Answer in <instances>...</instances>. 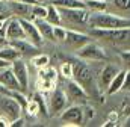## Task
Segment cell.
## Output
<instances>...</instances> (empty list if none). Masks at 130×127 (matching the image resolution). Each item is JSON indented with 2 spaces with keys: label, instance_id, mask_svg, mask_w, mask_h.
<instances>
[{
  "label": "cell",
  "instance_id": "obj_1",
  "mask_svg": "<svg viewBox=\"0 0 130 127\" xmlns=\"http://www.w3.org/2000/svg\"><path fill=\"white\" fill-rule=\"evenodd\" d=\"M88 24L91 29H121V27H130V18L107 11L89 12Z\"/></svg>",
  "mask_w": 130,
  "mask_h": 127
},
{
  "label": "cell",
  "instance_id": "obj_2",
  "mask_svg": "<svg viewBox=\"0 0 130 127\" xmlns=\"http://www.w3.org/2000/svg\"><path fill=\"white\" fill-rule=\"evenodd\" d=\"M73 79L89 94V97H95L98 94L94 71L83 62H73Z\"/></svg>",
  "mask_w": 130,
  "mask_h": 127
},
{
  "label": "cell",
  "instance_id": "obj_3",
  "mask_svg": "<svg viewBox=\"0 0 130 127\" xmlns=\"http://www.w3.org/2000/svg\"><path fill=\"white\" fill-rule=\"evenodd\" d=\"M92 36H97L100 39H104L112 44H129L130 42V27L121 29H92Z\"/></svg>",
  "mask_w": 130,
  "mask_h": 127
},
{
  "label": "cell",
  "instance_id": "obj_4",
  "mask_svg": "<svg viewBox=\"0 0 130 127\" xmlns=\"http://www.w3.org/2000/svg\"><path fill=\"white\" fill-rule=\"evenodd\" d=\"M56 83H58V71L47 65L44 68H39L38 70V76H36V88L39 92L42 94H47L50 91H53L56 88Z\"/></svg>",
  "mask_w": 130,
  "mask_h": 127
},
{
  "label": "cell",
  "instance_id": "obj_5",
  "mask_svg": "<svg viewBox=\"0 0 130 127\" xmlns=\"http://www.w3.org/2000/svg\"><path fill=\"white\" fill-rule=\"evenodd\" d=\"M21 112L23 109L14 97L0 94V117H5L11 123L18 117H21Z\"/></svg>",
  "mask_w": 130,
  "mask_h": 127
},
{
  "label": "cell",
  "instance_id": "obj_6",
  "mask_svg": "<svg viewBox=\"0 0 130 127\" xmlns=\"http://www.w3.org/2000/svg\"><path fill=\"white\" fill-rule=\"evenodd\" d=\"M76 56L83 61H106L107 59L106 50L92 41L86 42L79 50H76Z\"/></svg>",
  "mask_w": 130,
  "mask_h": 127
},
{
  "label": "cell",
  "instance_id": "obj_7",
  "mask_svg": "<svg viewBox=\"0 0 130 127\" xmlns=\"http://www.w3.org/2000/svg\"><path fill=\"white\" fill-rule=\"evenodd\" d=\"M65 94H67V98L68 101H71V104H88L89 101V94L74 80V79H68L67 82V88H65Z\"/></svg>",
  "mask_w": 130,
  "mask_h": 127
},
{
  "label": "cell",
  "instance_id": "obj_8",
  "mask_svg": "<svg viewBox=\"0 0 130 127\" xmlns=\"http://www.w3.org/2000/svg\"><path fill=\"white\" fill-rule=\"evenodd\" d=\"M62 21L71 23V24H86L89 11L85 8H59Z\"/></svg>",
  "mask_w": 130,
  "mask_h": 127
},
{
  "label": "cell",
  "instance_id": "obj_9",
  "mask_svg": "<svg viewBox=\"0 0 130 127\" xmlns=\"http://www.w3.org/2000/svg\"><path fill=\"white\" fill-rule=\"evenodd\" d=\"M59 118L68 123L65 126H82L83 121H85V115H83V106L80 104H71V106H67L64 110L59 114Z\"/></svg>",
  "mask_w": 130,
  "mask_h": 127
},
{
  "label": "cell",
  "instance_id": "obj_10",
  "mask_svg": "<svg viewBox=\"0 0 130 127\" xmlns=\"http://www.w3.org/2000/svg\"><path fill=\"white\" fill-rule=\"evenodd\" d=\"M68 104V98L64 89L61 88H55L53 91H50V97H48V115H59Z\"/></svg>",
  "mask_w": 130,
  "mask_h": 127
},
{
  "label": "cell",
  "instance_id": "obj_11",
  "mask_svg": "<svg viewBox=\"0 0 130 127\" xmlns=\"http://www.w3.org/2000/svg\"><path fill=\"white\" fill-rule=\"evenodd\" d=\"M11 68H12V71H14V74H15L18 83H20V91L24 92L29 86V71H27L26 62L21 58H18V59L11 62Z\"/></svg>",
  "mask_w": 130,
  "mask_h": 127
},
{
  "label": "cell",
  "instance_id": "obj_12",
  "mask_svg": "<svg viewBox=\"0 0 130 127\" xmlns=\"http://www.w3.org/2000/svg\"><path fill=\"white\" fill-rule=\"evenodd\" d=\"M6 3H8V9H9L11 15H14V17H17V18L33 20L32 5L23 3V2H17V0H6Z\"/></svg>",
  "mask_w": 130,
  "mask_h": 127
},
{
  "label": "cell",
  "instance_id": "obj_13",
  "mask_svg": "<svg viewBox=\"0 0 130 127\" xmlns=\"http://www.w3.org/2000/svg\"><path fill=\"white\" fill-rule=\"evenodd\" d=\"M5 38H6V41L26 39L24 29H23V26H21V23H20V20L17 17L8 18V21H6V30H5Z\"/></svg>",
  "mask_w": 130,
  "mask_h": 127
},
{
  "label": "cell",
  "instance_id": "obj_14",
  "mask_svg": "<svg viewBox=\"0 0 130 127\" xmlns=\"http://www.w3.org/2000/svg\"><path fill=\"white\" fill-rule=\"evenodd\" d=\"M91 38L89 35L83 33V32H79V30H73V29H67V36H65V44L73 49V50H79L82 45H85L86 42H89Z\"/></svg>",
  "mask_w": 130,
  "mask_h": 127
},
{
  "label": "cell",
  "instance_id": "obj_15",
  "mask_svg": "<svg viewBox=\"0 0 130 127\" xmlns=\"http://www.w3.org/2000/svg\"><path fill=\"white\" fill-rule=\"evenodd\" d=\"M18 20H20V23H21V26H23V29H24L26 39L30 41L33 45L41 47V44H42L44 39H42V36L39 35L38 27H36V24L33 23V20H27V18H18Z\"/></svg>",
  "mask_w": 130,
  "mask_h": 127
},
{
  "label": "cell",
  "instance_id": "obj_16",
  "mask_svg": "<svg viewBox=\"0 0 130 127\" xmlns=\"http://www.w3.org/2000/svg\"><path fill=\"white\" fill-rule=\"evenodd\" d=\"M0 83L3 86H6L8 89H11V91H20V83H18L11 65L5 67V68H0Z\"/></svg>",
  "mask_w": 130,
  "mask_h": 127
},
{
  "label": "cell",
  "instance_id": "obj_17",
  "mask_svg": "<svg viewBox=\"0 0 130 127\" xmlns=\"http://www.w3.org/2000/svg\"><path fill=\"white\" fill-rule=\"evenodd\" d=\"M12 47H15L18 52H20V55L21 56H33V55H36V52H38V47L36 45H33L30 41H27V39H12V41H8Z\"/></svg>",
  "mask_w": 130,
  "mask_h": 127
},
{
  "label": "cell",
  "instance_id": "obj_18",
  "mask_svg": "<svg viewBox=\"0 0 130 127\" xmlns=\"http://www.w3.org/2000/svg\"><path fill=\"white\" fill-rule=\"evenodd\" d=\"M33 23L36 24L38 32H39V35L42 36V39L56 42V41H55V35H53V24H50L45 18H35Z\"/></svg>",
  "mask_w": 130,
  "mask_h": 127
},
{
  "label": "cell",
  "instance_id": "obj_19",
  "mask_svg": "<svg viewBox=\"0 0 130 127\" xmlns=\"http://www.w3.org/2000/svg\"><path fill=\"white\" fill-rule=\"evenodd\" d=\"M118 71H120V70H118L115 65H110V64H107V65H104V67H103L101 74H100V82H101V86H103L104 89L109 86L110 80L115 77V74H117Z\"/></svg>",
  "mask_w": 130,
  "mask_h": 127
},
{
  "label": "cell",
  "instance_id": "obj_20",
  "mask_svg": "<svg viewBox=\"0 0 130 127\" xmlns=\"http://www.w3.org/2000/svg\"><path fill=\"white\" fill-rule=\"evenodd\" d=\"M18 58H21L20 52H18L15 47H12L9 42H6V44L0 45V59L8 61V62H12V61L18 59Z\"/></svg>",
  "mask_w": 130,
  "mask_h": 127
},
{
  "label": "cell",
  "instance_id": "obj_21",
  "mask_svg": "<svg viewBox=\"0 0 130 127\" xmlns=\"http://www.w3.org/2000/svg\"><path fill=\"white\" fill-rule=\"evenodd\" d=\"M124 77H126V71H121V70H120V71L115 74V77L110 80L109 86L106 88V92H107V95L117 94L118 91H121L123 83H124Z\"/></svg>",
  "mask_w": 130,
  "mask_h": 127
},
{
  "label": "cell",
  "instance_id": "obj_22",
  "mask_svg": "<svg viewBox=\"0 0 130 127\" xmlns=\"http://www.w3.org/2000/svg\"><path fill=\"white\" fill-rule=\"evenodd\" d=\"M45 20L53 24V26H58L62 23V17H61V12H59V8L55 6L53 3H50L47 6V15H45Z\"/></svg>",
  "mask_w": 130,
  "mask_h": 127
},
{
  "label": "cell",
  "instance_id": "obj_23",
  "mask_svg": "<svg viewBox=\"0 0 130 127\" xmlns=\"http://www.w3.org/2000/svg\"><path fill=\"white\" fill-rule=\"evenodd\" d=\"M83 3L89 12H103V11H107V6H109L106 0H83Z\"/></svg>",
  "mask_w": 130,
  "mask_h": 127
},
{
  "label": "cell",
  "instance_id": "obj_24",
  "mask_svg": "<svg viewBox=\"0 0 130 127\" xmlns=\"http://www.w3.org/2000/svg\"><path fill=\"white\" fill-rule=\"evenodd\" d=\"M52 3L58 8H85L83 0H52Z\"/></svg>",
  "mask_w": 130,
  "mask_h": 127
},
{
  "label": "cell",
  "instance_id": "obj_25",
  "mask_svg": "<svg viewBox=\"0 0 130 127\" xmlns=\"http://www.w3.org/2000/svg\"><path fill=\"white\" fill-rule=\"evenodd\" d=\"M32 64L33 67H36L39 70V68H44V67L50 65V58L44 53H36V55L32 56Z\"/></svg>",
  "mask_w": 130,
  "mask_h": 127
},
{
  "label": "cell",
  "instance_id": "obj_26",
  "mask_svg": "<svg viewBox=\"0 0 130 127\" xmlns=\"http://www.w3.org/2000/svg\"><path fill=\"white\" fill-rule=\"evenodd\" d=\"M33 100L38 103V106H39V114L41 115H44V117H47L48 115V107H47V104H45V101H44V94L42 92H35L33 94Z\"/></svg>",
  "mask_w": 130,
  "mask_h": 127
},
{
  "label": "cell",
  "instance_id": "obj_27",
  "mask_svg": "<svg viewBox=\"0 0 130 127\" xmlns=\"http://www.w3.org/2000/svg\"><path fill=\"white\" fill-rule=\"evenodd\" d=\"M29 117H32V118H35V117H38L39 115V106H38V103L33 100V98H29V101H27V104H26V107L23 109Z\"/></svg>",
  "mask_w": 130,
  "mask_h": 127
},
{
  "label": "cell",
  "instance_id": "obj_28",
  "mask_svg": "<svg viewBox=\"0 0 130 127\" xmlns=\"http://www.w3.org/2000/svg\"><path fill=\"white\" fill-rule=\"evenodd\" d=\"M47 15V6H44L42 3H36L32 5V17L35 18H45Z\"/></svg>",
  "mask_w": 130,
  "mask_h": 127
},
{
  "label": "cell",
  "instance_id": "obj_29",
  "mask_svg": "<svg viewBox=\"0 0 130 127\" xmlns=\"http://www.w3.org/2000/svg\"><path fill=\"white\" fill-rule=\"evenodd\" d=\"M53 35H55V41L56 42H64L65 36H67V29L62 27L61 24L53 26Z\"/></svg>",
  "mask_w": 130,
  "mask_h": 127
},
{
  "label": "cell",
  "instance_id": "obj_30",
  "mask_svg": "<svg viewBox=\"0 0 130 127\" xmlns=\"http://www.w3.org/2000/svg\"><path fill=\"white\" fill-rule=\"evenodd\" d=\"M59 73L62 74L64 79H73V62H64L59 68Z\"/></svg>",
  "mask_w": 130,
  "mask_h": 127
},
{
  "label": "cell",
  "instance_id": "obj_31",
  "mask_svg": "<svg viewBox=\"0 0 130 127\" xmlns=\"http://www.w3.org/2000/svg\"><path fill=\"white\" fill-rule=\"evenodd\" d=\"M112 3L120 11H130V0H112Z\"/></svg>",
  "mask_w": 130,
  "mask_h": 127
},
{
  "label": "cell",
  "instance_id": "obj_32",
  "mask_svg": "<svg viewBox=\"0 0 130 127\" xmlns=\"http://www.w3.org/2000/svg\"><path fill=\"white\" fill-rule=\"evenodd\" d=\"M120 59H121V62L124 64V65H127L130 68V50H123V52H120Z\"/></svg>",
  "mask_w": 130,
  "mask_h": 127
},
{
  "label": "cell",
  "instance_id": "obj_33",
  "mask_svg": "<svg viewBox=\"0 0 130 127\" xmlns=\"http://www.w3.org/2000/svg\"><path fill=\"white\" fill-rule=\"evenodd\" d=\"M83 115H85V121L91 120V118L95 115V112H94V107H89V106L83 107Z\"/></svg>",
  "mask_w": 130,
  "mask_h": 127
},
{
  "label": "cell",
  "instance_id": "obj_34",
  "mask_svg": "<svg viewBox=\"0 0 130 127\" xmlns=\"http://www.w3.org/2000/svg\"><path fill=\"white\" fill-rule=\"evenodd\" d=\"M121 91H129L130 92V71H126V77H124V83Z\"/></svg>",
  "mask_w": 130,
  "mask_h": 127
},
{
  "label": "cell",
  "instance_id": "obj_35",
  "mask_svg": "<svg viewBox=\"0 0 130 127\" xmlns=\"http://www.w3.org/2000/svg\"><path fill=\"white\" fill-rule=\"evenodd\" d=\"M6 21H8V17H6V15H0V35H2V36H5Z\"/></svg>",
  "mask_w": 130,
  "mask_h": 127
},
{
  "label": "cell",
  "instance_id": "obj_36",
  "mask_svg": "<svg viewBox=\"0 0 130 127\" xmlns=\"http://www.w3.org/2000/svg\"><path fill=\"white\" fill-rule=\"evenodd\" d=\"M24 123H26V121H24V118L18 117L17 120L11 121V123H9V126H11V127H23V126H24Z\"/></svg>",
  "mask_w": 130,
  "mask_h": 127
},
{
  "label": "cell",
  "instance_id": "obj_37",
  "mask_svg": "<svg viewBox=\"0 0 130 127\" xmlns=\"http://www.w3.org/2000/svg\"><path fill=\"white\" fill-rule=\"evenodd\" d=\"M6 11H8V3H6V0H0V15H3Z\"/></svg>",
  "mask_w": 130,
  "mask_h": 127
},
{
  "label": "cell",
  "instance_id": "obj_38",
  "mask_svg": "<svg viewBox=\"0 0 130 127\" xmlns=\"http://www.w3.org/2000/svg\"><path fill=\"white\" fill-rule=\"evenodd\" d=\"M17 2H23V3H29V5H36V3H39L38 0H17Z\"/></svg>",
  "mask_w": 130,
  "mask_h": 127
},
{
  "label": "cell",
  "instance_id": "obj_39",
  "mask_svg": "<svg viewBox=\"0 0 130 127\" xmlns=\"http://www.w3.org/2000/svg\"><path fill=\"white\" fill-rule=\"evenodd\" d=\"M11 62H8V61H3V59H0V68H5V67H9Z\"/></svg>",
  "mask_w": 130,
  "mask_h": 127
},
{
  "label": "cell",
  "instance_id": "obj_40",
  "mask_svg": "<svg viewBox=\"0 0 130 127\" xmlns=\"http://www.w3.org/2000/svg\"><path fill=\"white\" fill-rule=\"evenodd\" d=\"M6 42H8V41H6V38L0 35V45H3V44H6Z\"/></svg>",
  "mask_w": 130,
  "mask_h": 127
},
{
  "label": "cell",
  "instance_id": "obj_41",
  "mask_svg": "<svg viewBox=\"0 0 130 127\" xmlns=\"http://www.w3.org/2000/svg\"><path fill=\"white\" fill-rule=\"evenodd\" d=\"M38 2H39V3H42V2H44V0H38Z\"/></svg>",
  "mask_w": 130,
  "mask_h": 127
}]
</instances>
